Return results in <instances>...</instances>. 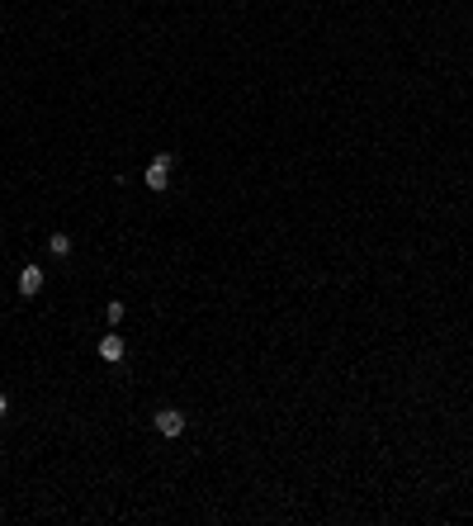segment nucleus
Listing matches in <instances>:
<instances>
[{"label": "nucleus", "mask_w": 473, "mask_h": 526, "mask_svg": "<svg viewBox=\"0 0 473 526\" xmlns=\"http://www.w3.org/2000/svg\"><path fill=\"white\" fill-rule=\"evenodd\" d=\"M171 171H175V157L171 152H157V157L147 161V171H142V185L147 190H171Z\"/></svg>", "instance_id": "nucleus-1"}, {"label": "nucleus", "mask_w": 473, "mask_h": 526, "mask_svg": "<svg viewBox=\"0 0 473 526\" xmlns=\"http://www.w3.org/2000/svg\"><path fill=\"white\" fill-rule=\"evenodd\" d=\"M48 252H53V256H71V237L53 233V237H48Z\"/></svg>", "instance_id": "nucleus-5"}, {"label": "nucleus", "mask_w": 473, "mask_h": 526, "mask_svg": "<svg viewBox=\"0 0 473 526\" xmlns=\"http://www.w3.org/2000/svg\"><path fill=\"white\" fill-rule=\"evenodd\" d=\"M38 290H43V265H24V270H19V294L33 299Z\"/></svg>", "instance_id": "nucleus-3"}, {"label": "nucleus", "mask_w": 473, "mask_h": 526, "mask_svg": "<svg viewBox=\"0 0 473 526\" xmlns=\"http://www.w3.org/2000/svg\"><path fill=\"white\" fill-rule=\"evenodd\" d=\"M157 432H161V436H180V432H184V413H180V408H161V413H157Z\"/></svg>", "instance_id": "nucleus-2"}, {"label": "nucleus", "mask_w": 473, "mask_h": 526, "mask_svg": "<svg viewBox=\"0 0 473 526\" xmlns=\"http://www.w3.org/2000/svg\"><path fill=\"white\" fill-rule=\"evenodd\" d=\"M5 408H10V398H5V394H0V418H5Z\"/></svg>", "instance_id": "nucleus-6"}, {"label": "nucleus", "mask_w": 473, "mask_h": 526, "mask_svg": "<svg viewBox=\"0 0 473 526\" xmlns=\"http://www.w3.org/2000/svg\"><path fill=\"white\" fill-rule=\"evenodd\" d=\"M100 356H105V361H123V337H119V332L100 337Z\"/></svg>", "instance_id": "nucleus-4"}]
</instances>
